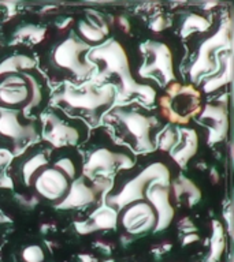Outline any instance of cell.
<instances>
[{
    "label": "cell",
    "mask_w": 234,
    "mask_h": 262,
    "mask_svg": "<svg viewBox=\"0 0 234 262\" xmlns=\"http://www.w3.org/2000/svg\"><path fill=\"white\" fill-rule=\"evenodd\" d=\"M230 44V29L226 25H222L221 29L218 30L212 37H209L208 40L204 41L200 47L199 55L196 60L193 61L190 66V77L193 79H197L200 74L208 73L211 70H218V61H213L212 59L217 60V53L223 49L226 45Z\"/></svg>",
    "instance_id": "4fadbf2b"
},
{
    "label": "cell",
    "mask_w": 234,
    "mask_h": 262,
    "mask_svg": "<svg viewBox=\"0 0 234 262\" xmlns=\"http://www.w3.org/2000/svg\"><path fill=\"white\" fill-rule=\"evenodd\" d=\"M209 29V22L205 18L200 15H196V14H190V15L186 16V19L182 22V26H181V32H182V36H188V34H192L193 32H200L204 33Z\"/></svg>",
    "instance_id": "cb8c5ba5"
},
{
    "label": "cell",
    "mask_w": 234,
    "mask_h": 262,
    "mask_svg": "<svg viewBox=\"0 0 234 262\" xmlns=\"http://www.w3.org/2000/svg\"><path fill=\"white\" fill-rule=\"evenodd\" d=\"M45 165H48V157L47 153L43 150H30L24 151L20 155L16 165L12 168V171L15 172L16 178L24 184L29 186L33 175L36 173L38 169H41Z\"/></svg>",
    "instance_id": "e0dca14e"
},
{
    "label": "cell",
    "mask_w": 234,
    "mask_h": 262,
    "mask_svg": "<svg viewBox=\"0 0 234 262\" xmlns=\"http://www.w3.org/2000/svg\"><path fill=\"white\" fill-rule=\"evenodd\" d=\"M141 51L145 56V63L139 71L141 77L156 78L163 86L174 82L176 77L172 70V55L167 45L151 41L141 45Z\"/></svg>",
    "instance_id": "30bf717a"
},
{
    "label": "cell",
    "mask_w": 234,
    "mask_h": 262,
    "mask_svg": "<svg viewBox=\"0 0 234 262\" xmlns=\"http://www.w3.org/2000/svg\"><path fill=\"white\" fill-rule=\"evenodd\" d=\"M45 85L34 67L0 77V108L22 111L26 116L44 100Z\"/></svg>",
    "instance_id": "5b68a950"
},
{
    "label": "cell",
    "mask_w": 234,
    "mask_h": 262,
    "mask_svg": "<svg viewBox=\"0 0 234 262\" xmlns=\"http://www.w3.org/2000/svg\"><path fill=\"white\" fill-rule=\"evenodd\" d=\"M98 195V182L96 186L88 184L84 178L75 179L71 183L67 195L61 204L57 205V209H80L89 206Z\"/></svg>",
    "instance_id": "2e32d148"
},
{
    "label": "cell",
    "mask_w": 234,
    "mask_h": 262,
    "mask_svg": "<svg viewBox=\"0 0 234 262\" xmlns=\"http://www.w3.org/2000/svg\"><path fill=\"white\" fill-rule=\"evenodd\" d=\"M11 155H8L7 151L0 150V187H11V180L8 179L7 176L4 175V167L7 165V163L11 161Z\"/></svg>",
    "instance_id": "83f0119b"
},
{
    "label": "cell",
    "mask_w": 234,
    "mask_h": 262,
    "mask_svg": "<svg viewBox=\"0 0 234 262\" xmlns=\"http://www.w3.org/2000/svg\"><path fill=\"white\" fill-rule=\"evenodd\" d=\"M40 127L36 119H28L22 111L0 108V150L22 155L30 143L38 141Z\"/></svg>",
    "instance_id": "8992f818"
},
{
    "label": "cell",
    "mask_w": 234,
    "mask_h": 262,
    "mask_svg": "<svg viewBox=\"0 0 234 262\" xmlns=\"http://www.w3.org/2000/svg\"><path fill=\"white\" fill-rule=\"evenodd\" d=\"M53 165L56 168H59L71 182H74V180L77 179V168H75V164H74L73 160L70 159V157H67V156L61 157Z\"/></svg>",
    "instance_id": "484cf974"
},
{
    "label": "cell",
    "mask_w": 234,
    "mask_h": 262,
    "mask_svg": "<svg viewBox=\"0 0 234 262\" xmlns=\"http://www.w3.org/2000/svg\"><path fill=\"white\" fill-rule=\"evenodd\" d=\"M86 60L98 69V78L100 81H110L107 85L112 86L121 98L129 100L139 97V100H143L148 105L155 102V90L151 86L140 85L131 77L126 51L116 40H110L90 48L86 53Z\"/></svg>",
    "instance_id": "6da1fadb"
},
{
    "label": "cell",
    "mask_w": 234,
    "mask_h": 262,
    "mask_svg": "<svg viewBox=\"0 0 234 262\" xmlns=\"http://www.w3.org/2000/svg\"><path fill=\"white\" fill-rule=\"evenodd\" d=\"M89 231L94 229H112L118 225V212L111 208H102L90 217L89 223H86Z\"/></svg>",
    "instance_id": "7402d4cb"
},
{
    "label": "cell",
    "mask_w": 234,
    "mask_h": 262,
    "mask_svg": "<svg viewBox=\"0 0 234 262\" xmlns=\"http://www.w3.org/2000/svg\"><path fill=\"white\" fill-rule=\"evenodd\" d=\"M118 224L129 235L141 236L155 231L158 214L147 200H139L119 210Z\"/></svg>",
    "instance_id": "8fae6325"
},
{
    "label": "cell",
    "mask_w": 234,
    "mask_h": 262,
    "mask_svg": "<svg viewBox=\"0 0 234 262\" xmlns=\"http://www.w3.org/2000/svg\"><path fill=\"white\" fill-rule=\"evenodd\" d=\"M174 195H176L178 202H181L184 195H186L185 196L186 205L188 206H194L200 201L201 192L193 182H190V180L184 178V176H181L174 183Z\"/></svg>",
    "instance_id": "44dd1931"
},
{
    "label": "cell",
    "mask_w": 234,
    "mask_h": 262,
    "mask_svg": "<svg viewBox=\"0 0 234 262\" xmlns=\"http://www.w3.org/2000/svg\"><path fill=\"white\" fill-rule=\"evenodd\" d=\"M34 66H36V60L32 57L26 55H12L0 63V77L6 74L20 73L22 70L33 69Z\"/></svg>",
    "instance_id": "603a6c76"
},
{
    "label": "cell",
    "mask_w": 234,
    "mask_h": 262,
    "mask_svg": "<svg viewBox=\"0 0 234 262\" xmlns=\"http://www.w3.org/2000/svg\"><path fill=\"white\" fill-rule=\"evenodd\" d=\"M90 47L75 34L61 37L47 51L41 64L53 81H85L93 74L94 67L86 60Z\"/></svg>",
    "instance_id": "7a4b0ae2"
},
{
    "label": "cell",
    "mask_w": 234,
    "mask_h": 262,
    "mask_svg": "<svg viewBox=\"0 0 234 262\" xmlns=\"http://www.w3.org/2000/svg\"><path fill=\"white\" fill-rule=\"evenodd\" d=\"M22 259L25 262H44V250L38 245H30L22 251Z\"/></svg>",
    "instance_id": "4316f807"
},
{
    "label": "cell",
    "mask_w": 234,
    "mask_h": 262,
    "mask_svg": "<svg viewBox=\"0 0 234 262\" xmlns=\"http://www.w3.org/2000/svg\"><path fill=\"white\" fill-rule=\"evenodd\" d=\"M162 183L168 186L170 184V173L163 164L155 163L144 168L143 171L137 173L123 184L122 190L116 194H110L106 196V204L108 208L114 210H121L123 206L139 200H145V191L152 183Z\"/></svg>",
    "instance_id": "52a82bcc"
},
{
    "label": "cell",
    "mask_w": 234,
    "mask_h": 262,
    "mask_svg": "<svg viewBox=\"0 0 234 262\" xmlns=\"http://www.w3.org/2000/svg\"><path fill=\"white\" fill-rule=\"evenodd\" d=\"M41 133L45 142L52 147L74 146L80 142L81 133L77 126L67 122L53 112H45L41 116Z\"/></svg>",
    "instance_id": "7c38bea8"
},
{
    "label": "cell",
    "mask_w": 234,
    "mask_h": 262,
    "mask_svg": "<svg viewBox=\"0 0 234 262\" xmlns=\"http://www.w3.org/2000/svg\"><path fill=\"white\" fill-rule=\"evenodd\" d=\"M199 122L207 126L209 131V143L221 142L225 139L229 120H227V106L223 102H211L207 104L204 111L199 116Z\"/></svg>",
    "instance_id": "5bb4252c"
},
{
    "label": "cell",
    "mask_w": 234,
    "mask_h": 262,
    "mask_svg": "<svg viewBox=\"0 0 234 262\" xmlns=\"http://www.w3.org/2000/svg\"><path fill=\"white\" fill-rule=\"evenodd\" d=\"M225 247V239H223V232L219 223H213V233L212 243H211V255H209L208 262H215L221 258V254Z\"/></svg>",
    "instance_id": "d4e9b609"
},
{
    "label": "cell",
    "mask_w": 234,
    "mask_h": 262,
    "mask_svg": "<svg viewBox=\"0 0 234 262\" xmlns=\"http://www.w3.org/2000/svg\"><path fill=\"white\" fill-rule=\"evenodd\" d=\"M218 61L221 64L219 66V70H217L215 75L212 78H209L208 81L204 83V90L207 93L227 83L231 79V75H233V67H231V64H233V56H231V53H219L218 55Z\"/></svg>",
    "instance_id": "ffe728a7"
},
{
    "label": "cell",
    "mask_w": 234,
    "mask_h": 262,
    "mask_svg": "<svg viewBox=\"0 0 234 262\" xmlns=\"http://www.w3.org/2000/svg\"><path fill=\"white\" fill-rule=\"evenodd\" d=\"M71 183L73 182L52 164L38 169L33 175L29 186H33L36 195L40 196L41 200L48 201L57 206L66 198Z\"/></svg>",
    "instance_id": "9c48e42d"
},
{
    "label": "cell",
    "mask_w": 234,
    "mask_h": 262,
    "mask_svg": "<svg viewBox=\"0 0 234 262\" xmlns=\"http://www.w3.org/2000/svg\"><path fill=\"white\" fill-rule=\"evenodd\" d=\"M170 190L168 186L162 183H152L145 191V200L152 205L158 214V225L155 231H163L170 225L174 219V208L170 204Z\"/></svg>",
    "instance_id": "9a60e30c"
},
{
    "label": "cell",
    "mask_w": 234,
    "mask_h": 262,
    "mask_svg": "<svg viewBox=\"0 0 234 262\" xmlns=\"http://www.w3.org/2000/svg\"><path fill=\"white\" fill-rule=\"evenodd\" d=\"M104 118L114 124L119 138L134 151H152L156 147L160 123L143 108L119 106L108 111Z\"/></svg>",
    "instance_id": "277c9868"
},
{
    "label": "cell",
    "mask_w": 234,
    "mask_h": 262,
    "mask_svg": "<svg viewBox=\"0 0 234 262\" xmlns=\"http://www.w3.org/2000/svg\"><path fill=\"white\" fill-rule=\"evenodd\" d=\"M116 92L110 85H65L53 96L55 105L96 126L114 105Z\"/></svg>",
    "instance_id": "3957f363"
},
{
    "label": "cell",
    "mask_w": 234,
    "mask_h": 262,
    "mask_svg": "<svg viewBox=\"0 0 234 262\" xmlns=\"http://www.w3.org/2000/svg\"><path fill=\"white\" fill-rule=\"evenodd\" d=\"M4 220H6V217H4L3 214H2V212H0V223H3Z\"/></svg>",
    "instance_id": "f1b7e54d"
},
{
    "label": "cell",
    "mask_w": 234,
    "mask_h": 262,
    "mask_svg": "<svg viewBox=\"0 0 234 262\" xmlns=\"http://www.w3.org/2000/svg\"><path fill=\"white\" fill-rule=\"evenodd\" d=\"M199 146V138L194 130H180L178 141L171 149L172 159L176 160L178 165L185 167L190 157L194 156Z\"/></svg>",
    "instance_id": "d6986e66"
},
{
    "label": "cell",
    "mask_w": 234,
    "mask_h": 262,
    "mask_svg": "<svg viewBox=\"0 0 234 262\" xmlns=\"http://www.w3.org/2000/svg\"><path fill=\"white\" fill-rule=\"evenodd\" d=\"M134 167V159L123 147L116 145L100 146L88 156L82 172L86 178L112 175L118 169H130Z\"/></svg>",
    "instance_id": "ba28073f"
},
{
    "label": "cell",
    "mask_w": 234,
    "mask_h": 262,
    "mask_svg": "<svg viewBox=\"0 0 234 262\" xmlns=\"http://www.w3.org/2000/svg\"><path fill=\"white\" fill-rule=\"evenodd\" d=\"M77 32L78 38L92 48V45L99 47L103 42H106V38L110 30H108V26L104 22V19L99 18V20H96L92 18V20H80Z\"/></svg>",
    "instance_id": "ac0fdd59"
}]
</instances>
